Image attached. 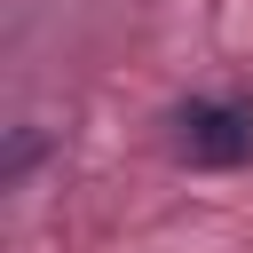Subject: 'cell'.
<instances>
[{
  "instance_id": "obj_1",
  "label": "cell",
  "mask_w": 253,
  "mask_h": 253,
  "mask_svg": "<svg viewBox=\"0 0 253 253\" xmlns=\"http://www.w3.org/2000/svg\"><path fill=\"white\" fill-rule=\"evenodd\" d=\"M174 150H182L190 166H245V158H253V111L198 95V103L174 111Z\"/></svg>"
}]
</instances>
